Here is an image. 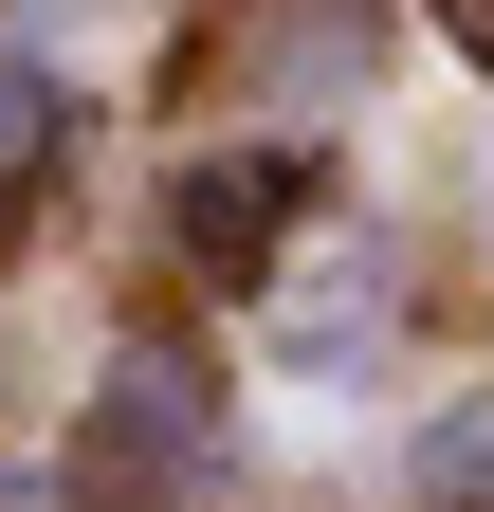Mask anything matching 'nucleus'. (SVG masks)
Instances as JSON below:
<instances>
[{
  "label": "nucleus",
  "mask_w": 494,
  "mask_h": 512,
  "mask_svg": "<svg viewBox=\"0 0 494 512\" xmlns=\"http://www.w3.org/2000/svg\"><path fill=\"white\" fill-rule=\"evenodd\" d=\"M421 512H494V384H476V403H440V421H421Z\"/></svg>",
  "instance_id": "nucleus-3"
},
{
  "label": "nucleus",
  "mask_w": 494,
  "mask_h": 512,
  "mask_svg": "<svg viewBox=\"0 0 494 512\" xmlns=\"http://www.w3.org/2000/svg\"><path fill=\"white\" fill-rule=\"evenodd\" d=\"M275 202H312V165H293V147H220V165H183V256H257L238 220H275Z\"/></svg>",
  "instance_id": "nucleus-2"
},
{
  "label": "nucleus",
  "mask_w": 494,
  "mask_h": 512,
  "mask_svg": "<svg viewBox=\"0 0 494 512\" xmlns=\"http://www.w3.org/2000/svg\"><path fill=\"white\" fill-rule=\"evenodd\" d=\"M92 476H147V494H183V476H202V439H183V366H129V384L92 403V458H74V494H92Z\"/></svg>",
  "instance_id": "nucleus-1"
}]
</instances>
